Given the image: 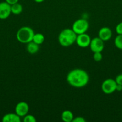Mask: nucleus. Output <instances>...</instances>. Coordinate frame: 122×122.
I'll return each instance as SVG.
<instances>
[{
    "instance_id": "3",
    "label": "nucleus",
    "mask_w": 122,
    "mask_h": 122,
    "mask_svg": "<svg viewBox=\"0 0 122 122\" xmlns=\"http://www.w3.org/2000/svg\"><path fill=\"white\" fill-rule=\"evenodd\" d=\"M34 34V31L31 27L29 26H23L20 27L17 32V40L22 44H28L32 41Z\"/></svg>"
},
{
    "instance_id": "16",
    "label": "nucleus",
    "mask_w": 122,
    "mask_h": 122,
    "mask_svg": "<svg viewBox=\"0 0 122 122\" xmlns=\"http://www.w3.org/2000/svg\"><path fill=\"white\" fill-rule=\"evenodd\" d=\"M114 45L116 48L122 50V35H117L115 38Z\"/></svg>"
},
{
    "instance_id": "22",
    "label": "nucleus",
    "mask_w": 122,
    "mask_h": 122,
    "mask_svg": "<svg viewBox=\"0 0 122 122\" xmlns=\"http://www.w3.org/2000/svg\"><path fill=\"white\" fill-rule=\"evenodd\" d=\"M5 1L9 4L10 5H13L14 4L18 2L19 0H5Z\"/></svg>"
},
{
    "instance_id": "5",
    "label": "nucleus",
    "mask_w": 122,
    "mask_h": 122,
    "mask_svg": "<svg viewBox=\"0 0 122 122\" xmlns=\"http://www.w3.org/2000/svg\"><path fill=\"white\" fill-rule=\"evenodd\" d=\"M116 86L117 83L115 79H106L102 83L101 89L104 94H111L116 91Z\"/></svg>"
},
{
    "instance_id": "20",
    "label": "nucleus",
    "mask_w": 122,
    "mask_h": 122,
    "mask_svg": "<svg viewBox=\"0 0 122 122\" xmlns=\"http://www.w3.org/2000/svg\"><path fill=\"white\" fill-rule=\"evenodd\" d=\"M115 81H116L117 84H119L122 85V73L117 75L116 76V79H115Z\"/></svg>"
},
{
    "instance_id": "1",
    "label": "nucleus",
    "mask_w": 122,
    "mask_h": 122,
    "mask_svg": "<svg viewBox=\"0 0 122 122\" xmlns=\"http://www.w3.org/2000/svg\"><path fill=\"white\" fill-rule=\"evenodd\" d=\"M67 81L71 86L77 88H83L88 83L89 76L85 70L75 69L68 73L67 76Z\"/></svg>"
},
{
    "instance_id": "11",
    "label": "nucleus",
    "mask_w": 122,
    "mask_h": 122,
    "mask_svg": "<svg viewBox=\"0 0 122 122\" xmlns=\"http://www.w3.org/2000/svg\"><path fill=\"white\" fill-rule=\"evenodd\" d=\"M19 116L16 113H7L2 118L3 122H20L21 119Z\"/></svg>"
},
{
    "instance_id": "18",
    "label": "nucleus",
    "mask_w": 122,
    "mask_h": 122,
    "mask_svg": "<svg viewBox=\"0 0 122 122\" xmlns=\"http://www.w3.org/2000/svg\"><path fill=\"white\" fill-rule=\"evenodd\" d=\"M101 52H93V58L95 61L99 62L102 60V54Z\"/></svg>"
},
{
    "instance_id": "2",
    "label": "nucleus",
    "mask_w": 122,
    "mask_h": 122,
    "mask_svg": "<svg viewBox=\"0 0 122 122\" xmlns=\"http://www.w3.org/2000/svg\"><path fill=\"white\" fill-rule=\"evenodd\" d=\"M77 35L72 29H65L62 30L58 36V41L61 46L68 47L75 42Z\"/></svg>"
},
{
    "instance_id": "14",
    "label": "nucleus",
    "mask_w": 122,
    "mask_h": 122,
    "mask_svg": "<svg viewBox=\"0 0 122 122\" xmlns=\"http://www.w3.org/2000/svg\"><path fill=\"white\" fill-rule=\"evenodd\" d=\"M11 11L12 14L18 15L22 12L23 7L20 4L17 2L13 5H11Z\"/></svg>"
},
{
    "instance_id": "4",
    "label": "nucleus",
    "mask_w": 122,
    "mask_h": 122,
    "mask_svg": "<svg viewBox=\"0 0 122 122\" xmlns=\"http://www.w3.org/2000/svg\"><path fill=\"white\" fill-rule=\"evenodd\" d=\"M89 27L87 20L84 19H80L75 20L72 26V29L77 35L86 33Z\"/></svg>"
},
{
    "instance_id": "23",
    "label": "nucleus",
    "mask_w": 122,
    "mask_h": 122,
    "mask_svg": "<svg viewBox=\"0 0 122 122\" xmlns=\"http://www.w3.org/2000/svg\"><path fill=\"white\" fill-rule=\"evenodd\" d=\"M116 91H122V85L119 84H117V86H116Z\"/></svg>"
},
{
    "instance_id": "19",
    "label": "nucleus",
    "mask_w": 122,
    "mask_h": 122,
    "mask_svg": "<svg viewBox=\"0 0 122 122\" xmlns=\"http://www.w3.org/2000/svg\"><path fill=\"white\" fill-rule=\"evenodd\" d=\"M116 32L117 35H122V21L116 26Z\"/></svg>"
},
{
    "instance_id": "21",
    "label": "nucleus",
    "mask_w": 122,
    "mask_h": 122,
    "mask_svg": "<svg viewBox=\"0 0 122 122\" xmlns=\"http://www.w3.org/2000/svg\"><path fill=\"white\" fill-rule=\"evenodd\" d=\"M86 120L83 117H76L73 119L72 122H86Z\"/></svg>"
},
{
    "instance_id": "15",
    "label": "nucleus",
    "mask_w": 122,
    "mask_h": 122,
    "mask_svg": "<svg viewBox=\"0 0 122 122\" xmlns=\"http://www.w3.org/2000/svg\"><path fill=\"white\" fill-rule=\"evenodd\" d=\"M44 39H45L44 36L42 33H35L34 35H33L32 41L34 42L35 43H36V44L39 45L44 42Z\"/></svg>"
},
{
    "instance_id": "17",
    "label": "nucleus",
    "mask_w": 122,
    "mask_h": 122,
    "mask_svg": "<svg viewBox=\"0 0 122 122\" xmlns=\"http://www.w3.org/2000/svg\"><path fill=\"white\" fill-rule=\"evenodd\" d=\"M23 120L24 122H35L37 121L35 117L33 115L28 114H27L23 117Z\"/></svg>"
},
{
    "instance_id": "24",
    "label": "nucleus",
    "mask_w": 122,
    "mask_h": 122,
    "mask_svg": "<svg viewBox=\"0 0 122 122\" xmlns=\"http://www.w3.org/2000/svg\"><path fill=\"white\" fill-rule=\"evenodd\" d=\"M33 1L37 3H41V2H44V0H33Z\"/></svg>"
},
{
    "instance_id": "7",
    "label": "nucleus",
    "mask_w": 122,
    "mask_h": 122,
    "mask_svg": "<svg viewBox=\"0 0 122 122\" xmlns=\"http://www.w3.org/2000/svg\"><path fill=\"white\" fill-rule=\"evenodd\" d=\"M89 46L93 52H102L104 49V41L99 37H96L91 40Z\"/></svg>"
},
{
    "instance_id": "6",
    "label": "nucleus",
    "mask_w": 122,
    "mask_h": 122,
    "mask_svg": "<svg viewBox=\"0 0 122 122\" xmlns=\"http://www.w3.org/2000/svg\"><path fill=\"white\" fill-rule=\"evenodd\" d=\"M92 39L86 33L77 35L75 42L78 46L81 48H87L89 46Z\"/></svg>"
},
{
    "instance_id": "12",
    "label": "nucleus",
    "mask_w": 122,
    "mask_h": 122,
    "mask_svg": "<svg viewBox=\"0 0 122 122\" xmlns=\"http://www.w3.org/2000/svg\"><path fill=\"white\" fill-rule=\"evenodd\" d=\"M74 118V117L72 112L68 110L63 111L61 114V119L65 122H72Z\"/></svg>"
},
{
    "instance_id": "8",
    "label": "nucleus",
    "mask_w": 122,
    "mask_h": 122,
    "mask_svg": "<svg viewBox=\"0 0 122 122\" xmlns=\"http://www.w3.org/2000/svg\"><path fill=\"white\" fill-rule=\"evenodd\" d=\"M29 110V107L27 102L21 101V102H18L16 106L15 113L20 117H23L25 116L28 114Z\"/></svg>"
},
{
    "instance_id": "10",
    "label": "nucleus",
    "mask_w": 122,
    "mask_h": 122,
    "mask_svg": "<svg viewBox=\"0 0 122 122\" xmlns=\"http://www.w3.org/2000/svg\"><path fill=\"white\" fill-rule=\"evenodd\" d=\"M112 30L108 27H102L98 32V37L104 42L110 40L112 37Z\"/></svg>"
},
{
    "instance_id": "13",
    "label": "nucleus",
    "mask_w": 122,
    "mask_h": 122,
    "mask_svg": "<svg viewBox=\"0 0 122 122\" xmlns=\"http://www.w3.org/2000/svg\"><path fill=\"white\" fill-rule=\"evenodd\" d=\"M26 50L29 54H34L37 53L39 50V45L35 43L34 42L31 41L27 44Z\"/></svg>"
},
{
    "instance_id": "9",
    "label": "nucleus",
    "mask_w": 122,
    "mask_h": 122,
    "mask_svg": "<svg viewBox=\"0 0 122 122\" xmlns=\"http://www.w3.org/2000/svg\"><path fill=\"white\" fill-rule=\"evenodd\" d=\"M11 13V5L7 2H0V19L5 20L9 17Z\"/></svg>"
}]
</instances>
